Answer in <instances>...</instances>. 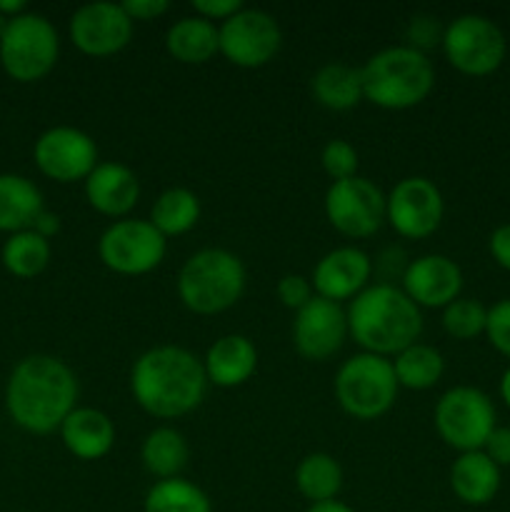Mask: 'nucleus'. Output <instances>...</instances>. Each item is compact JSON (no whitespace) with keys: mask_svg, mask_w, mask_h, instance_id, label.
Listing matches in <instances>:
<instances>
[{"mask_svg":"<svg viewBox=\"0 0 510 512\" xmlns=\"http://www.w3.org/2000/svg\"><path fill=\"white\" fill-rule=\"evenodd\" d=\"M30 230H35V233H38L40 238L50 240V238H53V235H58L60 218L55 213H50V210H43V213H40L38 218H35L33 228H30Z\"/></svg>","mask_w":510,"mask_h":512,"instance_id":"41","label":"nucleus"},{"mask_svg":"<svg viewBox=\"0 0 510 512\" xmlns=\"http://www.w3.org/2000/svg\"><path fill=\"white\" fill-rule=\"evenodd\" d=\"M445 203L438 185L423 175H410L385 195V223L408 240L430 238L443 223Z\"/></svg>","mask_w":510,"mask_h":512,"instance_id":"12","label":"nucleus"},{"mask_svg":"<svg viewBox=\"0 0 510 512\" xmlns=\"http://www.w3.org/2000/svg\"><path fill=\"white\" fill-rule=\"evenodd\" d=\"M500 398H503L505 405L510 408V368L505 370L503 378H500Z\"/></svg>","mask_w":510,"mask_h":512,"instance_id":"44","label":"nucleus"},{"mask_svg":"<svg viewBox=\"0 0 510 512\" xmlns=\"http://www.w3.org/2000/svg\"><path fill=\"white\" fill-rule=\"evenodd\" d=\"M190 5H193L198 18L210 20V23H225V20L243 10L240 0H193Z\"/></svg>","mask_w":510,"mask_h":512,"instance_id":"37","label":"nucleus"},{"mask_svg":"<svg viewBox=\"0 0 510 512\" xmlns=\"http://www.w3.org/2000/svg\"><path fill=\"white\" fill-rule=\"evenodd\" d=\"M143 512H213V503L203 488L183 478L158 480L148 490Z\"/></svg>","mask_w":510,"mask_h":512,"instance_id":"30","label":"nucleus"},{"mask_svg":"<svg viewBox=\"0 0 510 512\" xmlns=\"http://www.w3.org/2000/svg\"><path fill=\"white\" fill-rule=\"evenodd\" d=\"M133 20L120 3H88L70 18V40L90 58H110L133 38Z\"/></svg>","mask_w":510,"mask_h":512,"instance_id":"15","label":"nucleus"},{"mask_svg":"<svg viewBox=\"0 0 510 512\" xmlns=\"http://www.w3.org/2000/svg\"><path fill=\"white\" fill-rule=\"evenodd\" d=\"M150 223L163 238H175L193 230L200 220V200L188 188H168L150 208Z\"/></svg>","mask_w":510,"mask_h":512,"instance_id":"28","label":"nucleus"},{"mask_svg":"<svg viewBox=\"0 0 510 512\" xmlns=\"http://www.w3.org/2000/svg\"><path fill=\"white\" fill-rule=\"evenodd\" d=\"M78 378L53 355H28L10 373L5 408L25 433L50 435L60 430L78 403Z\"/></svg>","mask_w":510,"mask_h":512,"instance_id":"1","label":"nucleus"},{"mask_svg":"<svg viewBox=\"0 0 510 512\" xmlns=\"http://www.w3.org/2000/svg\"><path fill=\"white\" fill-rule=\"evenodd\" d=\"M23 13H28L23 0H0V15H3V18L13 20Z\"/></svg>","mask_w":510,"mask_h":512,"instance_id":"42","label":"nucleus"},{"mask_svg":"<svg viewBox=\"0 0 510 512\" xmlns=\"http://www.w3.org/2000/svg\"><path fill=\"white\" fill-rule=\"evenodd\" d=\"M85 198L93 210L105 218L123 220L140 200V180L128 165L98 163L85 178Z\"/></svg>","mask_w":510,"mask_h":512,"instance_id":"19","label":"nucleus"},{"mask_svg":"<svg viewBox=\"0 0 510 512\" xmlns=\"http://www.w3.org/2000/svg\"><path fill=\"white\" fill-rule=\"evenodd\" d=\"M348 335L363 353L390 358L418 343L423 333V313L418 305L388 283L368 285L348 305Z\"/></svg>","mask_w":510,"mask_h":512,"instance_id":"3","label":"nucleus"},{"mask_svg":"<svg viewBox=\"0 0 510 512\" xmlns=\"http://www.w3.org/2000/svg\"><path fill=\"white\" fill-rule=\"evenodd\" d=\"M348 338V313L343 305L315 295L305 308L295 313L293 345L298 355L313 363L333 358Z\"/></svg>","mask_w":510,"mask_h":512,"instance_id":"16","label":"nucleus"},{"mask_svg":"<svg viewBox=\"0 0 510 512\" xmlns=\"http://www.w3.org/2000/svg\"><path fill=\"white\" fill-rule=\"evenodd\" d=\"M8 23H10V20H8V18H3V15H0V35L5 33V28H8Z\"/></svg>","mask_w":510,"mask_h":512,"instance_id":"45","label":"nucleus"},{"mask_svg":"<svg viewBox=\"0 0 510 512\" xmlns=\"http://www.w3.org/2000/svg\"><path fill=\"white\" fill-rule=\"evenodd\" d=\"M165 50L183 65H203L220 53L218 25L198 15H185L175 20L165 33Z\"/></svg>","mask_w":510,"mask_h":512,"instance_id":"23","label":"nucleus"},{"mask_svg":"<svg viewBox=\"0 0 510 512\" xmlns=\"http://www.w3.org/2000/svg\"><path fill=\"white\" fill-rule=\"evenodd\" d=\"M490 255H493L500 268L510 273V223L493 230V235H490Z\"/></svg>","mask_w":510,"mask_h":512,"instance_id":"40","label":"nucleus"},{"mask_svg":"<svg viewBox=\"0 0 510 512\" xmlns=\"http://www.w3.org/2000/svg\"><path fill=\"white\" fill-rule=\"evenodd\" d=\"M43 210V193L33 180L15 173L0 175V230L3 233L13 235L30 230Z\"/></svg>","mask_w":510,"mask_h":512,"instance_id":"24","label":"nucleus"},{"mask_svg":"<svg viewBox=\"0 0 510 512\" xmlns=\"http://www.w3.org/2000/svg\"><path fill=\"white\" fill-rule=\"evenodd\" d=\"M168 250V238L150 220L123 218L105 228L98 240V255L118 275H145L158 268Z\"/></svg>","mask_w":510,"mask_h":512,"instance_id":"10","label":"nucleus"},{"mask_svg":"<svg viewBox=\"0 0 510 512\" xmlns=\"http://www.w3.org/2000/svg\"><path fill=\"white\" fill-rule=\"evenodd\" d=\"M123 10L128 13V18L133 20H143V23H148V20H158L160 15L168 13V0H125Z\"/></svg>","mask_w":510,"mask_h":512,"instance_id":"39","label":"nucleus"},{"mask_svg":"<svg viewBox=\"0 0 510 512\" xmlns=\"http://www.w3.org/2000/svg\"><path fill=\"white\" fill-rule=\"evenodd\" d=\"M140 458H143L145 470H148L153 478H180V473H183V468L188 465L190 458L188 440L183 438L180 430L163 425V428L150 430L148 438L143 440Z\"/></svg>","mask_w":510,"mask_h":512,"instance_id":"26","label":"nucleus"},{"mask_svg":"<svg viewBox=\"0 0 510 512\" xmlns=\"http://www.w3.org/2000/svg\"><path fill=\"white\" fill-rule=\"evenodd\" d=\"M320 165H323L325 173L333 178V183L355 178V175H358V150H355L348 140H328L323 153H320Z\"/></svg>","mask_w":510,"mask_h":512,"instance_id":"33","label":"nucleus"},{"mask_svg":"<svg viewBox=\"0 0 510 512\" xmlns=\"http://www.w3.org/2000/svg\"><path fill=\"white\" fill-rule=\"evenodd\" d=\"M205 378L215 388H238L248 383L258 368V350L245 335L230 333L215 340L203 358Z\"/></svg>","mask_w":510,"mask_h":512,"instance_id":"20","label":"nucleus"},{"mask_svg":"<svg viewBox=\"0 0 510 512\" xmlns=\"http://www.w3.org/2000/svg\"><path fill=\"white\" fill-rule=\"evenodd\" d=\"M275 293H278L280 303H283L285 308L295 310V313H298L300 308H305V305L315 298L313 283L298 273L283 275V278L278 280V288H275Z\"/></svg>","mask_w":510,"mask_h":512,"instance_id":"35","label":"nucleus"},{"mask_svg":"<svg viewBox=\"0 0 510 512\" xmlns=\"http://www.w3.org/2000/svg\"><path fill=\"white\" fill-rule=\"evenodd\" d=\"M463 270L448 255L430 253L410 260L403 273V293L418 308H448L460 298Z\"/></svg>","mask_w":510,"mask_h":512,"instance_id":"17","label":"nucleus"},{"mask_svg":"<svg viewBox=\"0 0 510 512\" xmlns=\"http://www.w3.org/2000/svg\"><path fill=\"white\" fill-rule=\"evenodd\" d=\"M295 488L310 505L338 500L343 488V468L328 453H310L295 468Z\"/></svg>","mask_w":510,"mask_h":512,"instance_id":"27","label":"nucleus"},{"mask_svg":"<svg viewBox=\"0 0 510 512\" xmlns=\"http://www.w3.org/2000/svg\"><path fill=\"white\" fill-rule=\"evenodd\" d=\"M50 263V240L40 238L35 230L13 233L3 245V265L15 278L30 280L43 273Z\"/></svg>","mask_w":510,"mask_h":512,"instance_id":"31","label":"nucleus"},{"mask_svg":"<svg viewBox=\"0 0 510 512\" xmlns=\"http://www.w3.org/2000/svg\"><path fill=\"white\" fill-rule=\"evenodd\" d=\"M335 400L355 420H378L398 400L393 360L373 353H358L340 365L335 375Z\"/></svg>","mask_w":510,"mask_h":512,"instance_id":"6","label":"nucleus"},{"mask_svg":"<svg viewBox=\"0 0 510 512\" xmlns=\"http://www.w3.org/2000/svg\"><path fill=\"white\" fill-rule=\"evenodd\" d=\"M450 488L465 505H488L500 490V468L483 453H460L450 468Z\"/></svg>","mask_w":510,"mask_h":512,"instance_id":"22","label":"nucleus"},{"mask_svg":"<svg viewBox=\"0 0 510 512\" xmlns=\"http://www.w3.org/2000/svg\"><path fill=\"white\" fill-rule=\"evenodd\" d=\"M220 53L238 68H263L283 45L278 20L258 8H243L218 25Z\"/></svg>","mask_w":510,"mask_h":512,"instance_id":"13","label":"nucleus"},{"mask_svg":"<svg viewBox=\"0 0 510 512\" xmlns=\"http://www.w3.org/2000/svg\"><path fill=\"white\" fill-rule=\"evenodd\" d=\"M203 360L178 345L145 350L130 370L135 403L158 420H175L193 413L208 393Z\"/></svg>","mask_w":510,"mask_h":512,"instance_id":"2","label":"nucleus"},{"mask_svg":"<svg viewBox=\"0 0 510 512\" xmlns=\"http://www.w3.org/2000/svg\"><path fill=\"white\" fill-rule=\"evenodd\" d=\"M433 420L445 445L460 450V453L483 450L485 440L495 430L493 400L483 390L458 385L440 395V400L435 403Z\"/></svg>","mask_w":510,"mask_h":512,"instance_id":"8","label":"nucleus"},{"mask_svg":"<svg viewBox=\"0 0 510 512\" xmlns=\"http://www.w3.org/2000/svg\"><path fill=\"white\" fill-rule=\"evenodd\" d=\"M483 453L493 460L498 468H510V428H498L490 433V438L485 440Z\"/></svg>","mask_w":510,"mask_h":512,"instance_id":"38","label":"nucleus"},{"mask_svg":"<svg viewBox=\"0 0 510 512\" xmlns=\"http://www.w3.org/2000/svg\"><path fill=\"white\" fill-rule=\"evenodd\" d=\"M370 275H373V260L368 258V253L355 245H345L330 250L315 263L310 283L318 298L343 303L368 288Z\"/></svg>","mask_w":510,"mask_h":512,"instance_id":"18","label":"nucleus"},{"mask_svg":"<svg viewBox=\"0 0 510 512\" xmlns=\"http://www.w3.org/2000/svg\"><path fill=\"white\" fill-rule=\"evenodd\" d=\"M435 43H443V30H440L438 18H430V15H418V18L410 20L408 25V48L420 50L425 53V48Z\"/></svg>","mask_w":510,"mask_h":512,"instance_id":"36","label":"nucleus"},{"mask_svg":"<svg viewBox=\"0 0 510 512\" xmlns=\"http://www.w3.org/2000/svg\"><path fill=\"white\" fill-rule=\"evenodd\" d=\"M505 35L485 15L465 13L443 30V53L458 73L483 78L495 73L505 60Z\"/></svg>","mask_w":510,"mask_h":512,"instance_id":"9","label":"nucleus"},{"mask_svg":"<svg viewBox=\"0 0 510 512\" xmlns=\"http://www.w3.org/2000/svg\"><path fill=\"white\" fill-rule=\"evenodd\" d=\"M245 265L223 248H203L190 255L178 275V298L190 313L218 315L233 308L245 293Z\"/></svg>","mask_w":510,"mask_h":512,"instance_id":"5","label":"nucleus"},{"mask_svg":"<svg viewBox=\"0 0 510 512\" xmlns=\"http://www.w3.org/2000/svg\"><path fill=\"white\" fill-rule=\"evenodd\" d=\"M485 335L500 355L510 358V298L500 300L488 310Z\"/></svg>","mask_w":510,"mask_h":512,"instance_id":"34","label":"nucleus"},{"mask_svg":"<svg viewBox=\"0 0 510 512\" xmlns=\"http://www.w3.org/2000/svg\"><path fill=\"white\" fill-rule=\"evenodd\" d=\"M35 165L55 183H78L98 168V145L85 130L73 125L48 128L33 148Z\"/></svg>","mask_w":510,"mask_h":512,"instance_id":"14","label":"nucleus"},{"mask_svg":"<svg viewBox=\"0 0 510 512\" xmlns=\"http://www.w3.org/2000/svg\"><path fill=\"white\" fill-rule=\"evenodd\" d=\"M360 78L365 100L383 110H408L433 93L435 68L420 50L393 45L370 55Z\"/></svg>","mask_w":510,"mask_h":512,"instance_id":"4","label":"nucleus"},{"mask_svg":"<svg viewBox=\"0 0 510 512\" xmlns=\"http://www.w3.org/2000/svg\"><path fill=\"white\" fill-rule=\"evenodd\" d=\"M310 93H313L315 103L328 110H335V113L353 110L360 100H365L360 68L345 63L323 65L310 78Z\"/></svg>","mask_w":510,"mask_h":512,"instance_id":"25","label":"nucleus"},{"mask_svg":"<svg viewBox=\"0 0 510 512\" xmlns=\"http://www.w3.org/2000/svg\"><path fill=\"white\" fill-rule=\"evenodd\" d=\"M325 218L345 238H370L385 223V193L368 178L338 180L325 193Z\"/></svg>","mask_w":510,"mask_h":512,"instance_id":"11","label":"nucleus"},{"mask_svg":"<svg viewBox=\"0 0 510 512\" xmlns=\"http://www.w3.org/2000/svg\"><path fill=\"white\" fill-rule=\"evenodd\" d=\"M395 380L400 388L430 390L440 383L445 373V360L433 345L413 343L393 358Z\"/></svg>","mask_w":510,"mask_h":512,"instance_id":"29","label":"nucleus"},{"mask_svg":"<svg viewBox=\"0 0 510 512\" xmlns=\"http://www.w3.org/2000/svg\"><path fill=\"white\" fill-rule=\"evenodd\" d=\"M305 512H355L350 505L340 503V500H328V503H315Z\"/></svg>","mask_w":510,"mask_h":512,"instance_id":"43","label":"nucleus"},{"mask_svg":"<svg viewBox=\"0 0 510 512\" xmlns=\"http://www.w3.org/2000/svg\"><path fill=\"white\" fill-rule=\"evenodd\" d=\"M60 38L45 15L23 13L0 35V65L18 83H38L55 68Z\"/></svg>","mask_w":510,"mask_h":512,"instance_id":"7","label":"nucleus"},{"mask_svg":"<svg viewBox=\"0 0 510 512\" xmlns=\"http://www.w3.org/2000/svg\"><path fill=\"white\" fill-rule=\"evenodd\" d=\"M488 310L483 303L473 298H458L443 308V328L455 340H473L485 333Z\"/></svg>","mask_w":510,"mask_h":512,"instance_id":"32","label":"nucleus"},{"mask_svg":"<svg viewBox=\"0 0 510 512\" xmlns=\"http://www.w3.org/2000/svg\"><path fill=\"white\" fill-rule=\"evenodd\" d=\"M60 438L70 455L78 460H100L113 450L115 425L103 410L98 408H75L60 425Z\"/></svg>","mask_w":510,"mask_h":512,"instance_id":"21","label":"nucleus"}]
</instances>
